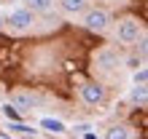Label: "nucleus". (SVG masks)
<instances>
[{"label":"nucleus","mask_w":148,"mask_h":139,"mask_svg":"<svg viewBox=\"0 0 148 139\" xmlns=\"http://www.w3.org/2000/svg\"><path fill=\"white\" fill-rule=\"evenodd\" d=\"M119 40L121 43H137L140 40V24L135 19H124L119 24Z\"/></svg>","instance_id":"nucleus-1"},{"label":"nucleus","mask_w":148,"mask_h":139,"mask_svg":"<svg viewBox=\"0 0 148 139\" xmlns=\"http://www.w3.org/2000/svg\"><path fill=\"white\" fill-rule=\"evenodd\" d=\"M108 22H110L108 11H100V8L89 11V13H86V19H84V24H86L89 30H94V32H102V30L108 27Z\"/></svg>","instance_id":"nucleus-2"},{"label":"nucleus","mask_w":148,"mask_h":139,"mask_svg":"<svg viewBox=\"0 0 148 139\" xmlns=\"http://www.w3.org/2000/svg\"><path fill=\"white\" fill-rule=\"evenodd\" d=\"M81 99L94 107V104H100L105 99V88H102L100 83H86V86H81Z\"/></svg>","instance_id":"nucleus-3"},{"label":"nucleus","mask_w":148,"mask_h":139,"mask_svg":"<svg viewBox=\"0 0 148 139\" xmlns=\"http://www.w3.org/2000/svg\"><path fill=\"white\" fill-rule=\"evenodd\" d=\"M5 22L11 24V30H27L32 24V13L27 8H16V11H11V16H8Z\"/></svg>","instance_id":"nucleus-4"},{"label":"nucleus","mask_w":148,"mask_h":139,"mask_svg":"<svg viewBox=\"0 0 148 139\" xmlns=\"http://www.w3.org/2000/svg\"><path fill=\"white\" fill-rule=\"evenodd\" d=\"M35 96L32 94H27V91H16L14 96H11V107L16 110V112H30L32 107H35Z\"/></svg>","instance_id":"nucleus-5"},{"label":"nucleus","mask_w":148,"mask_h":139,"mask_svg":"<svg viewBox=\"0 0 148 139\" xmlns=\"http://www.w3.org/2000/svg\"><path fill=\"white\" fill-rule=\"evenodd\" d=\"M129 102L132 104H145L148 102V86L145 83H135L132 91H129Z\"/></svg>","instance_id":"nucleus-6"},{"label":"nucleus","mask_w":148,"mask_h":139,"mask_svg":"<svg viewBox=\"0 0 148 139\" xmlns=\"http://www.w3.org/2000/svg\"><path fill=\"white\" fill-rule=\"evenodd\" d=\"M97 64H100L102 70H110V67H116V64H119V56H116V51H110V48L100 51V56H97Z\"/></svg>","instance_id":"nucleus-7"},{"label":"nucleus","mask_w":148,"mask_h":139,"mask_svg":"<svg viewBox=\"0 0 148 139\" xmlns=\"http://www.w3.org/2000/svg\"><path fill=\"white\" fill-rule=\"evenodd\" d=\"M59 5H62L65 13H78L86 8V0H59Z\"/></svg>","instance_id":"nucleus-8"},{"label":"nucleus","mask_w":148,"mask_h":139,"mask_svg":"<svg viewBox=\"0 0 148 139\" xmlns=\"http://www.w3.org/2000/svg\"><path fill=\"white\" fill-rule=\"evenodd\" d=\"M40 126L46 128V131H54V134H62L65 131V123H62V120H54V118H43Z\"/></svg>","instance_id":"nucleus-9"},{"label":"nucleus","mask_w":148,"mask_h":139,"mask_svg":"<svg viewBox=\"0 0 148 139\" xmlns=\"http://www.w3.org/2000/svg\"><path fill=\"white\" fill-rule=\"evenodd\" d=\"M51 3H54V0H27V11L30 13L32 11H49Z\"/></svg>","instance_id":"nucleus-10"},{"label":"nucleus","mask_w":148,"mask_h":139,"mask_svg":"<svg viewBox=\"0 0 148 139\" xmlns=\"http://www.w3.org/2000/svg\"><path fill=\"white\" fill-rule=\"evenodd\" d=\"M105 139H129V131H127L124 126H113V128H108Z\"/></svg>","instance_id":"nucleus-11"},{"label":"nucleus","mask_w":148,"mask_h":139,"mask_svg":"<svg viewBox=\"0 0 148 139\" xmlns=\"http://www.w3.org/2000/svg\"><path fill=\"white\" fill-rule=\"evenodd\" d=\"M8 128H11V131H19V134H32V136H35V128H30V126H24V123H11Z\"/></svg>","instance_id":"nucleus-12"},{"label":"nucleus","mask_w":148,"mask_h":139,"mask_svg":"<svg viewBox=\"0 0 148 139\" xmlns=\"http://www.w3.org/2000/svg\"><path fill=\"white\" fill-rule=\"evenodd\" d=\"M148 56V38L137 40V59H145Z\"/></svg>","instance_id":"nucleus-13"},{"label":"nucleus","mask_w":148,"mask_h":139,"mask_svg":"<svg viewBox=\"0 0 148 139\" xmlns=\"http://www.w3.org/2000/svg\"><path fill=\"white\" fill-rule=\"evenodd\" d=\"M3 112H5V115L11 118V120H16V118H19V112H16V110L11 107V104H5V107H3Z\"/></svg>","instance_id":"nucleus-14"},{"label":"nucleus","mask_w":148,"mask_h":139,"mask_svg":"<svg viewBox=\"0 0 148 139\" xmlns=\"http://www.w3.org/2000/svg\"><path fill=\"white\" fill-rule=\"evenodd\" d=\"M148 80V70H140V72L135 75V83H145Z\"/></svg>","instance_id":"nucleus-15"},{"label":"nucleus","mask_w":148,"mask_h":139,"mask_svg":"<svg viewBox=\"0 0 148 139\" xmlns=\"http://www.w3.org/2000/svg\"><path fill=\"white\" fill-rule=\"evenodd\" d=\"M0 139H11V136H8V134H0Z\"/></svg>","instance_id":"nucleus-16"},{"label":"nucleus","mask_w":148,"mask_h":139,"mask_svg":"<svg viewBox=\"0 0 148 139\" xmlns=\"http://www.w3.org/2000/svg\"><path fill=\"white\" fill-rule=\"evenodd\" d=\"M0 27H3V16H0Z\"/></svg>","instance_id":"nucleus-17"}]
</instances>
